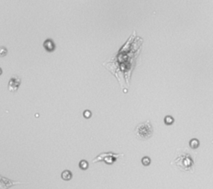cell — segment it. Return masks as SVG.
Wrapping results in <instances>:
<instances>
[{"label": "cell", "instance_id": "cell-14", "mask_svg": "<svg viewBox=\"0 0 213 189\" xmlns=\"http://www.w3.org/2000/svg\"><path fill=\"white\" fill-rule=\"evenodd\" d=\"M2 73H3V69L0 68V75H2Z\"/></svg>", "mask_w": 213, "mask_h": 189}, {"label": "cell", "instance_id": "cell-8", "mask_svg": "<svg viewBox=\"0 0 213 189\" xmlns=\"http://www.w3.org/2000/svg\"><path fill=\"white\" fill-rule=\"evenodd\" d=\"M189 146L192 149H197L200 146V142L197 138H192L189 142Z\"/></svg>", "mask_w": 213, "mask_h": 189}, {"label": "cell", "instance_id": "cell-4", "mask_svg": "<svg viewBox=\"0 0 213 189\" xmlns=\"http://www.w3.org/2000/svg\"><path fill=\"white\" fill-rule=\"evenodd\" d=\"M27 183H22L19 181L11 180L8 178H5L0 174V189H9L10 188L14 187L18 184H26Z\"/></svg>", "mask_w": 213, "mask_h": 189}, {"label": "cell", "instance_id": "cell-7", "mask_svg": "<svg viewBox=\"0 0 213 189\" xmlns=\"http://www.w3.org/2000/svg\"><path fill=\"white\" fill-rule=\"evenodd\" d=\"M61 178L64 181H70L73 178V173L70 170H64L61 173Z\"/></svg>", "mask_w": 213, "mask_h": 189}, {"label": "cell", "instance_id": "cell-1", "mask_svg": "<svg viewBox=\"0 0 213 189\" xmlns=\"http://www.w3.org/2000/svg\"><path fill=\"white\" fill-rule=\"evenodd\" d=\"M171 165L186 173H194V158L187 149H178L177 157L171 162Z\"/></svg>", "mask_w": 213, "mask_h": 189}, {"label": "cell", "instance_id": "cell-5", "mask_svg": "<svg viewBox=\"0 0 213 189\" xmlns=\"http://www.w3.org/2000/svg\"><path fill=\"white\" fill-rule=\"evenodd\" d=\"M21 82H22V80L18 75H13L10 78L9 83H8V89L11 92H14V93L17 92L21 85Z\"/></svg>", "mask_w": 213, "mask_h": 189}, {"label": "cell", "instance_id": "cell-12", "mask_svg": "<svg viewBox=\"0 0 213 189\" xmlns=\"http://www.w3.org/2000/svg\"><path fill=\"white\" fill-rule=\"evenodd\" d=\"M8 54V49L5 46L0 47V58H4Z\"/></svg>", "mask_w": 213, "mask_h": 189}, {"label": "cell", "instance_id": "cell-10", "mask_svg": "<svg viewBox=\"0 0 213 189\" xmlns=\"http://www.w3.org/2000/svg\"><path fill=\"white\" fill-rule=\"evenodd\" d=\"M89 167V164H88V162L86 160H81L79 162V168H81L82 170H87Z\"/></svg>", "mask_w": 213, "mask_h": 189}, {"label": "cell", "instance_id": "cell-9", "mask_svg": "<svg viewBox=\"0 0 213 189\" xmlns=\"http://www.w3.org/2000/svg\"><path fill=\"white\" fill-rule=\"evenodd\" d=\"M164 122L166 125H168V126L172 125V124L174 123V118L172 116H169V115H168V116H166L164 118Z\"/></svg>", "mask_w": 213, "mask_h": 189}, {"label": "cell", "instance_id": "cell-2", "mask_svg": "<svg viewBox=\"0 0 213 189\" xmlns=\"http://www.w3.org/2000/svg\"><path fill=\"white\" fill-rule=\"evenodd\" d=\"M153 132H154L153 127L152 125L150 120H147L143 122L137 124L133 132L137 139L146 141L148 140L152 137Z\"/></svg>", "mask_w": 213, "mask_h": 189}, {"label": "cell", "instance_id": "cell-11", "mask_svg": "<svg viewBox=\"0 0 213 189\" xmlns=\"http://www.w3.org/2000/svg\"><path fill=\"white\" fill-rule=\"evenodd\" d=\"M142 163L143 166H145V167L149 166V165L151 164V158L149 157H147V156L143 157V158H142Z\"/></svg>", "mask_w": 213, "mask_h": 189}, {"label": "cell", "instance_id": "cell-13", "mask_svg": "<svg viewBox=\"0 0 213 189\" xmlns=\"http://www.w3.org/2000/svg\"><path fill=\"white\" fill-rule=\"evenodd\" d=\"M83 117L85 118H90L92 117V112L89 110H85V111L83 112Z\"/></svg>", "mask_w": 213, "mask_h": 189}, {"label": "cell", "instance_id": "cell-3", "mask_svg": "<svg viewBox=\"0 0 213 189\" xmlns=\"http://www.w3.org/2000/svg\"><path fill=\"white\" fill-rule=\"evenodd\" d=\"M124 157L123 153H115L112 152H102L92 159V163H97L99 162H103L107 165L114 164L117 160L120 158Z\"/></svg>", "mask_w": 213, "mask_h": 189}, {"label": "cell", "instance_id": "cell-6", "mask_svg": "<svg viewBox=\"0 0 213 189\" xmlns=\"http://www.w3.org/2000/svg\"><path fill=\"white\" fill-rule=\"evenodd\" d=\"M44 48L48 52H53L55 50V44L52 39H47L44 41Z\"/></svg>", "mask_w": 213, "mask_h": 189}]
</instances>
